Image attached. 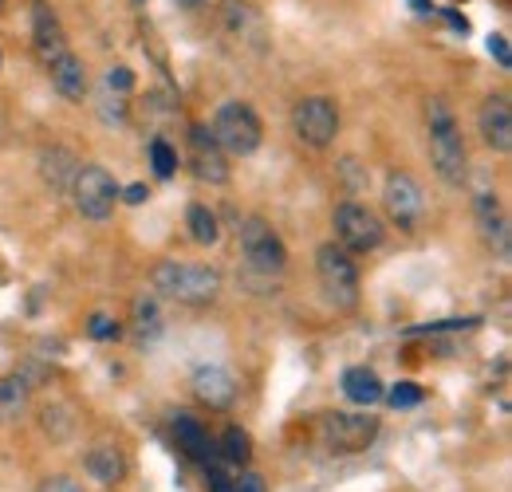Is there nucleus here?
Wrapping results in <instances>:
<instances>
[{"label":"nucleus","mask_w":512,"mask_h":492,"mask_svg":"<svg viewBox=\"0 0 512 492\" xmlns=\"http://www.w3.org/2000/svg\"><path fill=\"white\" fill-rule=\"evenodd\" d=\"M154 288L166 300L190 304V308H205L217 300L221 292V272L209 264H182V260H162L154 268Z\"/></svg>","instance_id":"1"},{"label":"nucleus","mask_w":512,"mask_h":492,"mask_svg":"<svg viewBox=\"0 0 512 492\" xmlns=\"http://www.w3.org/2000/svg\"><path fill=\"white\" fill-rule=\"evenodd\" d=\"M430 158H434V170L438 178L449 185L465 182V142H461V130L453 123L449 107L442 99H430Z\"/></svg>","instance_id":"2"},{"label":"nucleus","mask_w":512,"mask_h":492,"mask_svg":"<svg viewBox=\"0 0 512 492\" xmlns=\"http://www.w3.org/2000/svg\"><path fill=\"white\" fill-rule=\"evenodd\" d=\"M213 138L221 146V154H233V158H249L256 154L260 138H264V126L249 103L233 99V103H221L217 115H213Z\"/></svg>","instance_id":"3"},{"label":"nucleus","mask_w":512,"mask_h":492,"mask_svg":"<svg viewBox=\"0 0 512 492\" xmlns=\"http://www.w3.org/2000/svg\"><path fill=\"white\" fill-rule=\"evenodd\" d=\"M316 276H320L327 304H335V308H355L359 304V268L347 256V248L320 245V252H316Z\"/></svg>","instance_id":"4"},{"label":"nucleus","mask_w":512,"mask_h":492,"mask_svg":"<svg viewBox=\"0 0 512 492\" xmlns=\"http://www.w3.org/2000/svg\"><path fill=\"white\" fill-rule=\"evenodd\" d=\"M237 237H241L245 264H249L253 272H264V276L284 272V264H288V248H284L280 233H276L264 217H245V221L237 225Z\"/></svg>","instance_id":"5"},{"label":"nucleus","mask_w":512,"mask_h":492,"mask_svg":"<svg viewBox=\"0 0 512 492\" xmlns=\"http://www.w3.org/2000/svg\"><path fill=\"white\" fill-rule=\"evenodd\" d=\"M320 437L331 453H363L379 437V418L355 414V410H331V414H323Z\"/></svg>","instance_id":"6"},{"label":"nucleus","mask_w":512,"mask_h":492,"mask_svg":"<svg viewBox=\"0 0 512 492\" xmlns=\"http://www.w3.org/2000/svg\"><path fill=\"white\" fill-rule=\"evenodd\" d=\"M67 193H71L75 209L87 221H107L115 213V201H119V185H115V178L103 166H79Z\"/></svg>","instance_id":"7"},{"label":"nucleus","mask_w":512,"mask_h":492,"mask_svg":"<svg viewBox=\"0 0 512 492\" xmlns=\"http://www.w3.org/2000/svg\"><path fill=\"white\" fill-rule=\"evenodd\" d=\"M331 225H335L339 248H347V252H375V248L383 245V221L367 205H359V201L335 205Z\"/></svg>","instance_id":"8"},{"label":"nucleus","mask_w":512,"mask_h":492,"mask_svg":"<svg viewBox=\"0 0 512 492\" xmlns=\"http://www.w3.org/2000/svg\"><path fill=\"white\" fill-rule=\"evenodd\" d=\"M292 130H296L300 142L323 150V146H331L335 134H339V107H335L327 95H308V99H300V103L292 107Z\"/></svg>","instance_id":"9"},{"label":"nucleus","mask_w":512,"mask_h":492,"mask_svg":"<svg viewBox=\"0 0 512 492\" xmlns=\"http://www.w3.org/2000/svg\"><path fill=\"white\" fill-rule=\"evenodd\" d=\"M383 205H386V217H390L402 233H414L418 221H422V209H426L422 185L414 182L410 174H390L383 189Z\"/></svg>","instance_id":"10"},{"label":"nucleus","mask_w":512,"mask_h":492,"mask_svg":"<svg viewBox=\"0 0 512 492\" xmlns=\"http://www.w3.org/2000/svg\"><path fill=\"white\" fill-rule=\"evenodd\" d=\"M477 130L485 138L489 150L497 154H509L512 150V103L509 95H489L477 111Z\"/></svg>","instance_id":"11"},{"label":"nucleus","mask_w":512,"mask_h":492,"mask_svg":"<svg viewBox=\"0 0 512 492\" xmlns=\"http://www.w3.org/2000/svg\"><path fill=\"white\" fill-rule=\"evenodd\" d=\"M190 142H193V174L209 185L229 182V162H225V154H221L213 130H209V126H193Z\"/></svg>","instance_id":"12"},{"label":"nucleus","mask_w":512,"mask_h":492,"mask_svg":"<svg viewBox=\"0 0 512 492\" xmlns=\"http://www.w3.org/2000/svg\"><path fill=\"white\" fill-rule=\"evenodd\" d=\"M32 48H36V60L44 63V67L52 60H60L67 52L64 24H60V16L48 4H36L32 8Z\"/></svg>","instance_id":"13"},{"label":"nucleus","mask_w":512,"mask_h":492,"mask_svg":"<svg viewBox=\"0 0 512 492\" xmlns=\"http://www.w3.org/2000/svg\"><path fill=\"white\" fill-rule=\"evenodd\" d=\"M87 473L99 481V485H119L127 477V453L115 445V441H95L87 449Z\"/></svg>","instance_id":"14"},{"label":"nucleus","mask_w":512,"mask_h":492,"mask_svg":"<svg viewBox=\"0 0 512 492\" xmlns=\"http://www.w3.org/2000/svg\"><path fill=\"white\" fill-rule=\"evenodd\" d=\"M193 394H197L205 406L225 410V406L237 398V382H233V374L225 367H201L193 374Z\"/></svg>","instance_id":"15"},{"label":"nucleus","mask_w":512,"mask_h":492,"mask_svg":"<svg viewBox=\"0 0 512 492\" xmlns=\"http://www.w3.org/2000/svg\"><path fill=\"white\" fill-rule=\"evenodd\" d=\"M48 75H52V87L64 95L67 103H83V95H87V67H83L79 56L64 52L60 60L48 63Z\"/></svg>","instance_id":"16"},{"label":"nucleus","mask_w":512,"mask_h":492,"mask_svg":"<svg viewBox=\"0 0 512 492\" xmlns=\"http://www.w3.org/2000/svg\"><path fill=\"white\" fill-rule=\"evenodd\" d=\"M174 441L182 445V453H186L190 461H197V465H209L213 453H217L213 437L205 433V426H201L193 414H178V418H174Z\"/></svg>","instance_id":"17"},{"label":"nucleus","mask_w":512,"mask_h":492,"mask_svg":"<svg viewBox=\"0 0 512 492\" xmlns=\"http://www.w3.org/2000/svg\"><path fill=\"white\" fill-rule=\"evenodd\" d=\"M477 221H481V233H485V241L489 248L501 256V260H509V221L501 217V209H497V197L493 193H477Z\"/></svg>","instance_id":"18"},{"label":"nucleus","mask_w":512,"mask_h":492,"mask_svg":"<svg viewBox=\"0 0 512 492\" xmlns=\"http://www.w3.org/2000/svg\"><path fill=\"white\" fill-rule=\"evenodd\" d=\"M343 394H347V402L367 410V406L383 402V378L371 367H347L343 370Z\"/></svg>","instance_id":"19"},{"label":"nucleus","mask_w":512,"mask_h":492,"mask_svg":"<svg viewBox=\"0 0 512 492\" xmlns=\"http://www.w3.org/2000/svg\"><path fill=\"white\" fill-rule=\"evenodd\" d=\"M40 170H44V182L52 185V189L67 193V189H71V182H75L79 162H75V154H71V150H64V146H52V150H44Z\"/></svg>","instance_id":"20"},{"label":"nucleus","mask_w":512,"mask_h":492,"mask_svg":"<svg viewBox=\"0 0 512 492\" xmlns=\"http://www.w3.org/2000/svg\"><path fill=\"white\" fill-rule=\"evenodd\" d=\"M24 410H28V382L16 378V374L0 378V426L16 422Z\"/></svg>","instance_id":"21"},{"label":"nucleus","mask_w":512,"mask_h":492,"mask_svg":"<svg viewBox=\"0 0 512 492\" xmlns=\"http://www.w3.org/2000/svg\"><path fill=\"white\" fill-rule=\"evenodd\" d=\"M186 225H190V237L197 245H217L221 237V225H217V213L209 205H190L186 213Z\"/></svg>","instance_id":"22"},{"label":"nucleus","mask_w":512,"mask_h":492,"mask_svg":"<svg viewBox=\"0 0 512 492\" xmlns=\"http://www.w3.org/2000/svg\"><path fill=\"white\" fill-rule=\"evenodd\" d=\"M221 457L233 461V465H249L253 441H249V433L241 430V426H229V430L221 433Z\"/></svg>","instance_id":"23"},{"label":"nucleus","mask_w":512,"mask_h":492,"mask_svg":"<svg viewBox=\"0 0 512 492\" xmlns=\"http://www.w3.org/2000/svg\"><path fill=\"white\" fill-rule=\"evenodd\" d=\"M158 327H162V315H158V304L154 300H134V331H138V339H154L158 335Z\"/></svg>","instance_id":"24"},{"label":"nucleus","mask_w":512,"mask_h":492,"mask_svg":"<svg viewBox=\"0 0 512 492\" xmlns=\"http://www.w3.org/2000/svg\"><path fill=\"white\" fill-rule=\"evenodd\" d=\"M150 162H154V174L158 178H174L178 174V150L166 138H154L150 142Z\"/></svg>","instance_id":"25"},{"label":"nucleus","mask_w":512,"mask_h":492,"mask_svg":"<svg viewBox=\"0 0 512 492\" xmlns=\"http://www.w3.org/2000/svg\"><path fill=\"white\" fill-rule=\"evenodd\" d=\"M383 398L394 406V410H414V406H422V402H426V390H422V386H414V382H394V386H390V394H383Z\"/></svg>","instance_id":"26"},{"label":"nucleus","mask_w":512,"mask_h":492,"mask_svg":"<svg viewBox=\"0 0 512 492\" xmlns=\"http://www.w3.org/2000/svg\"><path fill=\"white\" fill-rule=\"evenodd\" d=\"M87 331H91V339H119V323L111 315H91Z\"/></svg>","instance_id":"27"},{"label":"nucleus","mask_w":512,"mask_h":492,"mask_svg":"<svg viewBox=\"0 0 512 492\" xmlns=\"http://www.w3.org/2000/svg\"><path fill=\"white\" fill-rule=\"evenodd\" d=\"M233 492H268V485H264V477H260V473L245 469L241 477H233Z\"/></svg>","instance_id":"28"},{"label":"nucleus","mask_w":512,"mask_h":492,"mask_svg":"<svg viewBox=\"0 0 512 492\" xmlns=\"http://www.w3.org/2000/svg\"><path fill=\"white\" fill-rule=\"evenodd\" d=\"M107 87H115L119 95H127L130 87H134V75H130L127 67H111V71H107Z\"/></svg>","instance_id":"29"},{"label":"nucleus","mask_w":512,"mask_h":492,"mask_svg":"<svg viewBox=\"0 0 512 492\" xmlns=\"http://www.w3.org/2000/svg\"><path fill=\"white\" fill-rule=\"evenodd\" d=\"M40 492H83V489H79V481H71V477H64V473H56V477H48V481L40 485Z\"/></svg>","instance_id":"30"},{"label":"nucleus","mask_w":512,"mask_h":492,"mask_svg":"<svg viewBox=\"0 0 512 492\" xmlns=\"http://www.w3.org/2000/svg\"><path fill=\"white\" fill-rule=\"evenodd\" d=\"M209 492H233V477L217 465H209Z\"/></svg>","instance_id":"31"},{"label":"nucleus","mask_w":512,"mask_h":492,"mask_svg":"<svg viewBox=\"0 0 512 492\" xmlns=\"http://www.w3.org/2000/svg\"><path fill=\"white\" fill-rule=\"evenodd\" d=\"M489 52H493V56H497V63H501V67H509V63H512L509 40H505V36H501V32H497V36H489Z\"/></svg>","instance_id":"32"},{"label":"nucleus","mask_w":512,"mask_h":492,"mask_svg":"<svg viewBox=\"0 0 512 492\" xmlns=\"http://www.w3.org/2000/svg\"><path fill=\"white\" fill-rule=\"evenodd\" d=\"M123 197H127L130 205H142V201L150 197V189H146V185H130V189H127V193H123Z\"/></svg>","instance_id":"33"},{"label":"nucleus","mask_w":512,"mask_h":492,"mask_svg":"<svg viewBox=\"0 0 512 492\" xmlns=\"http://www.w3.org/2000/svg\"><path fill=\"white\" fill-rule=\"evenodd\" d=\"M174 4H182V8H197V4H205V0H174Z\"/></svg>","instance_id":"34"},{"label":"nucleus","mask_w":512,"mask_h":492,"mask_svg":"<svg viewBox=\"0 0 512 492\" xmlns=\"http://www.w3.org/2000/svg\"><path fill=\"white\" fill-rule=\"evenodd\" d=\"M414 8H418V12H426V8H430V4H426V0H414Z\"/></svg>","instance_id":"35"},{"label":"nucleus","mask_w":512,"mask_h":492,"mask_svg":"<svg viewBox=\"0 0 512 492\" xmlns=\"http://www.w3.org/2000/svg\"><path fill=\"white\" fill-rule=\"evenodd\" d=\"M0 12H4V0H0Z\"/></svg>","instance_id":"36"},{"label":"nucleus","mask_w":512,"mask_h":492,"mask_svg":"<svg viewBox=\"0 0 512 492\" xmlns=\"http://www.w3.org/2000/svg\"><path fill=\"white\" fill-rule=\"evenodd\" d=\"M0 60H4V56H0Z\"/></svg>","instance_id":"37"}]
</instances>
